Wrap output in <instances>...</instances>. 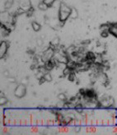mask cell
I'll return each instance as SVG.
<instances>
[{
    "label": "cell",
    "mask_w": 117,
    "mask_h": 135,
    "mask_svg": "<svg viewBox=\"0 0 117 135\" xmlns=\"http://www.w3.org/2000/svg\"><path fill=\"white\" fill-rule=\"evenodd\" d=\"M78 17V10L76 9L75 8H72V11H71V14H70V18L72 19H77Z\"/></svg>",
    "instance_id": "obj_9"
},
{
    "label": "cell",
    "mask_w": 117,
    "mask_h": 135,
    "mask_svg": "<svg viewBox=\"0 0 117 135\" xmlns=\"http://www.w3.org/2000/svg\"><path fill=\"white\" fill-rule=\"evenodd\" d=\"M8 81H9V82H16V80L15 79H14V78H8Z\"/></svg>",
    "instance_id": "obj_22"
},
{
    "label": "cell",
    "mask_w": 117,
    "mask_h": 135,
    "mask_svg": "<svg viewBox=\"0 0 117 135\" xmlns=\"http://www.w3.org/2000/svg\"><path fill=\"white\" fill-rule=\"evenodd\" d=\"M109 35H110L109 31H101V36H102V38H107Z\"/></svg>",
    "instance_id": "obj_17"
},
{
    "label": "cell",
    "mask_w": 117,
    "mask_h": 135,
    "mask_svg": "<svg viewBox=\"0 0 117 135\" xmlns=\"http://www.w3.org/2000/svg\"><path fill=\"white\" fill-rule=\"evenodd\" d=\"M31 27H32L33 31H35V32H38L41 30V25L39 22H35V21L31 22Z\"/></svg>",
    "instance_id": "obj_7"
},
{
    "label": "cell",
    "mask_w": 117,
    "mask_h": 135,
    "mask_svg": "<svg viewBox=\"0 0 117 135\" xmlns=\"http://www.w3.org/2000/svg\"><path fill=\"white\" fill-rule=\"evenodd\" d=\"M71 72H73V71L70 69L69 68H68L66 66V67H65L63 70H62V74H63V77H67L71 73Z\"/></svg>",
    "instance_id": "obj_11"
},
{
    "label": "cell",
    "mask_w": 117,
    "mask_h": 135,
    "mask_svg": "<svg viewBox=\"0 0 117 135\" xmlns=\"http://www.w3.org/2000/svg\"><path fill=\"white\" fill-rule=\"evenodd\" d=\"M42 1H43V3H45L49 8H50V7H52L53 4L55 3L56 0H42Z\"/></svg>",
    "instance_id": "obj_14"
},
{
    "label": "cell",
    "mask_w": 117,
    "mask_h": 135,
    "mask_svg": "<svg viewBox=\"0 0 117 135\" xmlns=\"http://www.w3.org/2000/svg\"><path fill=\"white\" fill-rule=\"evenodd\" d=\"M35 43H36V45H38V46L41 47V46H43L44 42H43V40H42L41 38H37L36 41H35Z\"/></svg>",
    "instance_id": "obj_18"
},
{
    "label": "cell",
    "mask_w": 117,
    "mask_h": 135,
    "mask_svg": "<svg viewBox=\"0 0 117 135\" xmlns=\"http://www.w3.org/2000/svg\"><path fill=\"white\" fill-rule=\"evenodd\" d=\"M109 32L110 34L112 35L114 37H116L117 39V22H112V23H111Z\"/></svg>",
    "instance_id": "obj_5"
},
{
    "label": "cell",
    "mask_w": 117,
    "mask_h": 135,
    "mask_svg": "<svg viewBox=\"0 0 117 135\" xmlns=\"http://www.w3.org/2000/svg\"><path fill=\"white\" fill-rule=\"evenodd\" d=\"M8 102V98H6L5 96H0V105L1 106H5L7 103Z\"/></svg>",
    "instance_id": "obj_15"
},
{
    "label": "cell",
    "mask_w": 117,
    "mask_h": 135,
    "mask_svg": "<svg viewBox=\"0 0 117 135\" xmlns=\"http://www.w3.org/2000/svg\"><path fill=\"white\" fill-rule=\"evenodd\" d=\"M67 78H68V80L70 82H75L76 80V76H75V73H74L73 71L71 72L67 76Z\"/></svg>",
    "instance_id": "obj_12"
},
{
    "label": "cell",
    "mask_w": 117,
    "mask_h": 135,
    "mask_svg": "<svg viewBox=\"0 0 117 135\" xmlns=\"http://www.w3.org/2000/svg\"><path fill=\"white\" fill-rule=\"evenodd\" d=\"M72 11V8L66 4L64 3H60L59 8H58V18L60 22H64L70 18V14Z\"/></svg>",
    "instance_id": "obj_1"
},
{
    "label": "cell",
    "mask_w": 117,
    "mask_h": 135,
    "mask_svg": "<svg viewBox=\"0 0 117 135\" xmlns=\"http://www.w3.org/2000/svg\"><path fill=\"white\" fill-rule=\"evenodd\" d=\"M57 97H58V101H63V102H65V101H68V98L67 97L66 94L63 93V92H61V93L58 94Z\"/></svg>",
    "instance_id": "obj_8"
},
{
    "label": "cell",
    "mask_w": 117,
    "mask_h": 135,
    "mask_svg": "<svg viewBox=\"0 0 117 135\" xmlns=\"http://www.w3.org/2000/svg\"><path fill=\"white\" fill-rule=\"evenodd\" d=\"M91 44V40H84V41H81V45H83V46H87V45H90Z\"/></svg>",
    "instance_id": "obj_19"
},
{
    "label": "cell",
    "mask_w": 117,
    "mask_h": 135,
    "mask_svg": "<svg viewBox=\"0 0 117 135\" xmlns=\"http://www.w3.org/2000/svg\"><path fill=\"white\" fill-rule=\"evenodd\" d=\"M44 78H45V81H46L47 82H52V80H53V77L49 72L47 73H45V74L44 75Z\"/></svg>",
    "instance_id": "obj_13"
},
{
    "label": "cell",
    "mask_w": 117,
    "mask_h": 135,
    "mask_svg": "<svg viewBox=\"0 0 117 135\" xmlns=\"http://www.w3.org/2000/svg\"><path fill=\"white\" fill-rule=\"evenodd\" d=\"M3 75L9 78V72H8V71H4V72H3Z\"/></svg>",
    "instance_id": "obj_21"
},
{
    "label": "cell",
    "mask_w": 117,
    "mask_h": 135,
    "mask_svg": "<svg viewBox=\"0 0 117 135\" xmlns=\"http://www.w3.org/2000/svg\"><path fill=\"white\" fill-rule=\"evenodd\" d=\"M55 52H56V50L54 48H53V47H51V46L47 47L41 54L42 61L45 63V62H46V61L49 60V59H53V58L54 57Z\"/></svg>",
    "instance_id": "obj_2"
},
{
    "label": "cell",
    "mask_w": 117,
    "mask_h": 135,
    "mask_svg": "<svg viewBox=\"0 0 117 135\" xmlns=\"http://www.w3.org/2000/svg\"><path fill=\"white\" fill-rule=\"evenodd\" d=\"M38 8L40 10V11H46L48 8H49V7H48L45 3H44L43 1H42L38 4Z\"/></svg>",
    "instance_id": "obj_10"
},
{
    "label": "cell",
    "mask_w": 117,
    "mask_h": 135,
    "mask_svg": "<svg viewBox=\"0 0 117 135\" xmlns=\"http://www.w3.org/2000/svg\"><path fill=\"white\" fill-rule=\"evenodd\" d=\"M26 94V87L23 83L18 84L14 90V96L18 99L23 98Z\"/></svg>",
    "instance_id": "obj_3"
},
{
    "label": "cell",
    "mask_w": 117,
    "mask_h": 135,
    "mask_svg": "<svg viewBox=\"0 0 117 135\" xmlns=\"http://www.w3.org/2000/svg\"><path fill=\"white\" fill-rule=\"evenodd\" d=\"M12 4H13V0H7L4 3V7H5V8L8 9V8H11L12 6Z\"/></svg>",
    "instance_id": "obj_16"
},
{
    "label": "cell",
    "mask_w": 117,
    "mask_h": 135,
    "mask_svg": "<svg viewBox=\"0 0 117 135\" xmlns=\"http://www.w3.org/2000/svg\"><path fill=\"white\" fill-rule=\"evenodd\" d=\"M38 82H39V84H40V85H41V84L45 83V82H46V81H45V78H44V77H43V78H40V80H38Z\"/></svg>",
    "instance_id": "obj_20"
},
{
    "label": "cell",
    "mask_w": 117,
    "mask_h": 135,
    "mask_svg": "<svg viewBox=\"0 0 117 135\" xmlns=\"http://www.w3.org/2000/svg\"><path fill=\"white\" fill-rule=\"evenodd\" d=\"M60 44V39L58 37H54L51 40V41L49 42V46L53 47V48L55 49V50H57V48L59 46Z\"/></svg>",
    "instance_id": "obj_6"
},
{
    "label": "cell",
    "mask_w": 117,
    "mask_h": 135,
    "mask_svg": "<svg viewBox=\"0 0 117 135\" xmlns=\"http://www.w3.org/2000/svg\"><path fill=\"white\" fill-rule=\"evenodd\" d=\"M8 47H9V45H8V41H1V43H0V59H4V57L6 56L7 53H8Z\"/></svg>",
    "instance_id": "obj_4"
},
{
    "label": "cell",
    "mask_w": 117,
    "mask_h": 135,
    "mask_svg": "<svg viewBox=\"0 0 117 135\" xmlns=\"http://www.w3.org/2000/svg\"><path fill=\"white\" fill-rule=\"evenodd\" d=\"M59 1H62V0H59Z\"/></svg>",
    "instance_id": "obj_23"
}]
</instances>
